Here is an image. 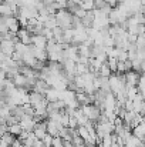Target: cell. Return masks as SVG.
<instances>
[{
  "mask_svg": "<svg viewBox=\"0 0 145 147\" xmlns=\"http://www.w3.org/2000/svg\"><path fill=\"white\" fill-rule=\"evenodd\" d=\"M48 89H50V86H48L44 80H36V83L33 84L31 92H34V93H39V94H43V96H44Z\"/></svg>",
  "mask_w": 145,
  "mask_h": 147,
  "instance_id": "obj_8",
  "label": "cell"
},
{
  "mask_svg": "<svg viewBox=\"0 0 145 147\" xmlns=\"http://www.w3.org/2000/svg\"><path fill=\"white\" fill-rule=\"evenodd\" d=\"M51 147H64V142L60 137H53L51 140Z\"/></svg>",
  "mask_w": 145,
  "mask_h": 147,
  "instance_id": "obj_18",
  "label": "cell"
},
{
  "mask_svg": "<svg viewBox=\"0 0 145 147\" xmlns=\"http://www.w3.org/2000/svg\"><path fill=\"white\" fill-rule=\"evenodd\" d=\"M7 131H9L11 136L19 137V136H20V133H21L23 130H21L20 124H19V123H16V124H10V126H7Z\"/></svg>",
  "mask_w": 145,
  "mask_h": 147,
  "instance_id": "obj_15",
  "label": "cell"
},
{
  "mask_svg": "<svg viewBox=\"0 0 145 147\" xmlns=\"http://www.w3.org/2000/svg\"><path fill=\"white\" fill-rule=\"evenodd\" d=\"M107 3L104 0H94V10H101Z\"/></svg>",
  "mask_w": 145,
  "mask_h": 147,
  "instance_id": "obj_20",
  "label": "cell"
},
{
  "mask_svg": "<svg viewBox=\"0 0 145 147\" xmlns=\"http://www.w3.org/2000/svg\"><path fill=\"white\" fill-rule=\"evenodd\" d=\"M19 124H20L21 130H24V131H33V129H34V126H36V121H34L33 117L24 116V117L19 121Z\"/></svg>",
  "mask_w": 145,
  "mask_h": 147,
  "instance_id": "obj_6",
  "label": "cell"
},
{
  "mask_svg": "<svg viewBox=\"0 0 145 147\" xmlns=\"http://www.w3.org/2000/svg\"><path fill=\"white\" fill-rule=\"evenodd\" d=\"M31 147H43V142H41V140H37V139H36V140L33 142Z\"/></svg>",
  "mask_w": 145,
  "mask_h": 147,
  "instance_id": "obj_22",
  "label": "cell"
},
{
  "mask_svg": "<svg viewBox=\"0 0 145 147\" xmlns=\"http://www.w3.org/2000/svg\"><path fill=\"white\" fill-rule=\"evenodd\" d=\"M16 140V137L14 136H11L9 131L7 133H4L1 137H0V144H4V146H10L11 147V144H13V142Z\"/></svg>",
  "mask_w": 145,
  "mask_h": 147,
  "instance_id": "obj_14",
  "label": "cell"
},
{
  "mask_svg": "<svg viewBox=\"0 0 145 147\" xmlns=\"http://www.w3.org/2000/svg\"><path fill=\"white\" fill-rule=\"evenodd\" d=\"M80 109H81L83 114H84L90 121H93V123L97 124V120H98V117H100V114H101V110H100L97 106H94V104H86V106H81Z\"/></svg>",
  "mask_w": 145,
  "mask_h": 147,
  "instance_id": "obj_2",
  "label": "cell"
},
{
  "mask_svg": "<svg viewBox=\"0 0 145 147\" xmlns=\"http://www.w3.org/2000/svg\"><path fill=\"white\" fill-rule=\"evenodd\" d=\"M78 6L84 10V11H93L94 10V0H80Z\"/></svg>",
  "mask_w": 145,
  "mask_h": 147,
  "instance_id": "obj_13",
  "label": "cell"
},
{
  "mask_svg": "<svg viewBox=\"0 0 145 147\" xmlns=\"http://www.w3.org/2000/svg\"><path fill=\"white\" fill-rule=\"evenodd\" d=\"M26 51H27V46H26V45H23V43H20V42H17V43L14 45V53H19L20 56H23Z\"/></svg>",
  "mask_w": 145,
  "mask_h": 147,
  "instance_id": "obj_17",
  "label": "cell"
},
{
  "mask_svg": "<svg viewBox=\"0 0 145 147\" xmlns=\"http://www.w3.org/2000/svg\"><path fill=\"white\" fill-rule=\"evenodd\" d=\"M51 140H53V137L51 136H48V134H46L44 137H43V146H46V147H51Z\"/></svg>",
  "mask_w": 145,
  "mask_h": 147,
  "instance_id": "obj_21",
  "label": "cell"
},
{
  "mask_svg": "<svg viewBox=\"0 0 145 147\" xmlns=\"http://www.w3.org/2000/svg\"><path fill=\"white\" fill-rule=\"evenodd\" d=\"M71 19H73V14H70L65 9L57 10L55 14H54L55 26L60 27L61 30H70L71 29Z\"/></svg>",
  "mask_w": 145,
  "mask_h": 147,
  "instance_id": "obj_1",
  "label": "cell"
},
{
  "mask_svg": "<svg viewBox=\"0 0 145 147\" xmlns=\"http://www.w3.org/2000/svg\"><path fill=\"white\" fill-rule=\"evenodd\" d=\"M0 51L4 56L11 57V54L14 53V43L11 40H0Z\"/></svg>",
  "mask_w": 145,
  "mask_h": 147,
  "instance_id": "obj_5",
  "label": "cell"
},
{
  "mask_svg": "<svg viewBox=\"0 0 145 147\" xmlns=\"http://www.w3.org/2000/svg\"><path fill=\"white\" fill-rule=\"evenodd\" d=\"M61 127H63V126H60V123H58V121L46 120V131H47L48 136H51V137H57L58 130H60Z\"/></svg>",
  "mask_w": 145,
  "mask_h": 147,
  "instance_id": "obj_4",
  "label": "cell"
},
{
  "mask_svg": "<svg viewBox=\"0 0 145 147\" xmlns=\"http://www.w3.org/2000/svg\"><path fill=\"white\" fill-rule=\"evenodd\" d=\"M31 45L36 49H46L47 39L44 36H41V34H34V36H31Z\"/></svg>",
  "mask_w": 145,
  "mask_h": 147,
  "instance_id": "obj_10",
  "label": "cell"
},
{
  "mask_svg": "<svg viewBox=\"0 0 145 147\" xmlns=\"http://www.w3.org/2000/svg\"><path fill=\"white\" fill-rule=\"evenodd\" d=\"M112 73H111V70H110V67L107 66V63L104 61L102 64H101V67H100V70H98V76H101V77H110Z\"/></svg>",
  "mask_w": 145,
  "mask_h": 147,
  "instance_id": "obj_16",
  "label": "cell"
},
{
  "mask_svg": "<svg viewBox=\"0 0 145 147\" xmlns=\"http://www.w3.org/2000/svg\"><path fill=\"white\" fill-rule=\"evenodd\" d=\"M44 98H46V101H47V103H53V101L58 100V90H55V89L50 87L47 92H46V94H44Z\"/></svg>",
  "mask_w": 145,
  "mask_h": 147,
  "instance_id": "obj_12",
  "label": "cell"
},
{
  "mask_svg": "<svg viewBox=\"0 0 145 147\" xmlns=\"http://www.w3.org/2000/svg\"><path fill=\"white\" fill-rule=\"evenodd\" d=\"M111 147H122V146H120L118 143H112V144H111Z\"/></svg>",
  "mask_w": 145,
  "mask_h": 147,
  "instance_id": "obj_23",
  "label": "cell"
},
{
  "mask_svg": "<svg viewBox=\"0 0 145 147\" xmlns=\"http://www.w3.org/2000/svg\"><path fill=\"white\" fill-rule=\"evenodd\" d=\"M141 73L135 71V70H130V71H125L124 73V80H125V86H130V87H135L141 79Z\"/></svg>",
  "mask_w": 145,
  "mask_h": 147,
  "instance_id": "obj_3",
  "label": "cell"
},
{
  "mask_svg": "<svg viewBox=\"0 0 145 147\" xmlns=\"http://www.w3.org/2000/svg\"><path fill=\"white\" fill-rule=\"evenodd\" d=\"M0 109H1V104H0Z\"/></svg>",
  "mask_w": 145,
  "mask_h": 147,
  "instance_id": "obj_25",
  "label": "cell"
},
{
  "mask_svg": "<svg viewBox=\"0 0 145 147\" xmlns=\"http://www.w3.org/2000/svg\"><path fill=\"white\" fill-rule=\"evenodd\" d=\"M131 134H132L134 137H137L138 140L144 142V136H145V124H144V123H141V124L135 126L134 129H131Z\"/></svg>",
  "mask_w": 145,
  "mask_h": 147,
  "instance_id": "obj_11",
  "label": "cell"
},
{
  "mask_svg": "<svg viewBox=\"0 0 145 147\" xmlns=\"http://www.w3.org/2000/svg\"><path fill=\"white\" fill-rule=\"evenodd\" d=\"M16 36L19 37V42H20V43H23V45H26V46H30V45H31V34H30L26 29H20V30L16 33Z\"/></svg>",
  "mask_w": 145,
  "mask_h": 147,
  "instance_id": "obj_9",
  "label": "cell"
},
{
  "mask_svg": "<svg viewBox=\"0 0 145 147\" xmlns=\"http://www.w3.org/2000/svg\"><path fill=\"white\" fill-rule=\"evenodd\" d=\"M78 127V124H77V120H76V117L74 116H70V119H68V129H73V130H76Z\"/></svg>",
  "mask_w": 145,
  "mask_h": 147,
  "instance_id": "obj_19",
  "label": "cell"
},
{
  "mask_svg": "<svg viewBox=\"0 0 145 147\" xmlns=\"http://www.w3.org/2000/svg\"><path fill=\"white\" fill-rule=\"evenodd\" d=\"M67 1H71V3H78L80 0H67Z\"/></svg>",
  "mask_w": 145,
  "mask_h": 147,
  "instance_id": "obj_24",
  "label": "cell"
},
{
  "mask_svg": "<svg viewBox=\"0 0 145 147\" xmlns=\"http://www.w3.org/2000/svg\"><path fill=\"white\" fill-rule=\"evenodd\" d=\"M33 134L36 136L37 140H43V137L47 134V131H46V120H43V121H40V123H37V124L34 126Z\"/></svg>",
  "mask_w": 145,
  "mask_h": 147,
  "instance_id": "obj_7",
  "label": "cell"
}]
</instances>
